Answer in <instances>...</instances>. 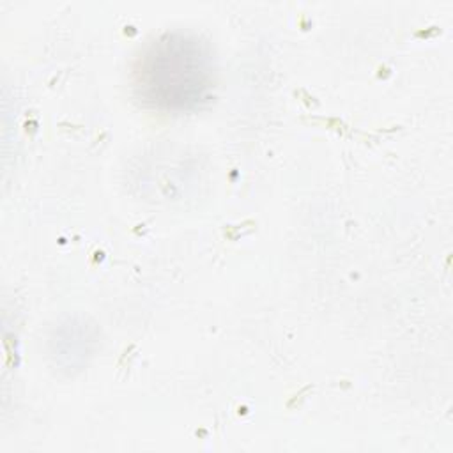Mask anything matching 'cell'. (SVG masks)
I'll list each match as a JSON object with an SVG mask.
<instances>
[{"instance_id": "6da1fadb", "label": "cell", "mask_w": 453, "mask_h": 453, "mask_svg": "<svg viewBox=\"0 0 453 453\" xmlns=\"http://www.w3.org/2000/svg\"><path fill=\"white\" fill-rule=\"evenodd\" d=\"M214 65L196 37L173 32L157 37L138 58L134 88L150 108L188 111L211 99Z\"/></svg>"}]
</instances>
